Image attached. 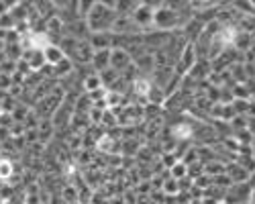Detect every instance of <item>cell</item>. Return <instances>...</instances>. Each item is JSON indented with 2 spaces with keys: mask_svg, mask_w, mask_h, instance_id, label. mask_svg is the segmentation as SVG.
Listing matches in <instances>:
<instances>
[{
  "mask_svg": "<svg viewBox=\"0 0 255 204\" xmlns=\"http://www.w3.org/2000/svg\"><path fill=\"white\" fill-rule=\"evenodd\" d=\"M82 84H84V90H86L88 94H94V92H98V90H104V86H102V80H100V76H98L96 72L88 74L86 78L82 80Z\"/></svg>",
  "mask_w": 255,
  "mask_h": 204,
  "instance_id": "obj_10",
  "label": "cell"
},
{
  "mask_svg": "<svg viewBox=\"0 0 255 204\" xmlns=\"http://www.w3.org/2000/svg\"><path fill=\"white\" fill-rule=\"evenodd\" d=\"M159 6H155V4H149V2H139V6L135 8V12L131 14V18L135 20V25L139 27V29H147V27H151L153 25V14H155V10H157Z\"/></svg>",
  "mask_w": 255,
  "mask_h": 204,
  "instance_id": "obj_4",
  "label": "cell"
},
{
  "mask_svg": "<svg viewBox=\"0 0 255 204\" xmlns=\"http://www.w3.org/2000/svg\"><path fill=\"white\" fill-rule=\"evenodd\" d=\"M117 16H119V12L115 8H111L106 2H94L92 10L86 16V25H88L90 33H111Z\"/></svg>",
  "mask_w": 255,
  "mask_h": 204,
  "instance_id": "obj_1",
  "label": "cell"
},
{
  "mask_svg": "<svg viewBox=\"0 0 255 204\" xmlns=\"http://www.w3.org/2000/svg\"><path fill=\"white\" fill-rule=\"evenodd\" d=\"M12 174V163L10 161H0V180H8Z\"/></svg>",
  "mask_w": 255,
  "mask_h": 204,
  "instance_id": "obj_13",
  "label": "cell"
},
{
  "mask_svg": "<svg viewBox=\"0 0 255 204\" xmlns=\"http://www.w3.org/2000/svg\"><path fill=\"white\" fill-rule=\"evenodd\" d=\"M102 122H104V125H111V127H115V125H119V118H115V112H111V110H104V114H102Z\"/></svg>",
  "mask_w": 255,
  "mask_h": 204,
  "instance_id": "obj_14",
  "label": "cell"
},
{
  "mask_svg": "<svg viewBox=\"0 0 255 204\" xmlns=\"http://www.w3.org/2000/svg\"><path fill=\"white\" fill-rule=\"evenodd\" d=\"M43 55H45V64L51 66V68H55L57 64H61V61L66 59V53H63L61 47L55 45V43H47L43 47Z\"/></svg>",
  "mask_w": 255,
  "mask_h": 204,
  "instance_id": "obj_7",
  "label": "cell"
},
{
  "mask_svg": "<svg viewBox=\"0 0 255 204\" xmlns=\"http://www.w3.org/2000/svg\"><path fill=\"white\" fill-rule=\"evenodd\" d=\"M251 196H253L251 184L249 182H239V184H233V186L227 188L223 204H249Z\"/></svg>",
  "mask_w": 255,
  "mask_h": 204,
  "instance_id": "obj_3",
  "label": "cell"
},
{
  "mask_svg": "<svg viewBox=\"0 0 255 204\" xmlns=\"http://www.w3.org/2000/svg\"><path fill=\"white\" fill-rule=\"evenodd\" d=\"M131 61H133V57L127 53L125 49L113 47V51H111V68L113 70H117L119 74H125V70L131 66Z\"/></svg>",
  "mask_w": 255,
  "mask_h": 204,
  "instance_id": "obj_5",
  "label": "cell"
},
{
  "mask_svg": "<svg viewBox=\"0 0 255 204\" xmlns=\"http://www.w3.org/2000/svg\"><path fill=\"white\" fill-rule=\"evenodd\" d=\"M153 25H155L159 31H165V33H169V31L176 29V27H184L182 16H180L174 8H169L167 4H161V6L155 10V14H153Z\"/></svg>",
  "mask_w": 255,
  "mask_h": 204,
  "instance_id": "obj_2",
  "label": "cell"
},
{
  "mask_svg": "<svg viewBox=\"0 0 255 204\" xmlns=\"http://www.w3.org/2000/svg\"><path fill=\"white\" fill-rule=\"evenodd\" d=\"M0 145H2V143H0Z\"/></svg>",
  "mask_w": 255,
  "mask_h": 204,
  "instance_id": "obj_16",
  "label": "cell"
},
{
  "mask_svg": "<svg viewBox=\"0 0 255 204\" xmlns=\"http://www.w3.org/2000/svg\"><path fill=\"white\" fill-rule=\"evenodd\" d=\"M225 174L233 180V184H239V182H249L251 178V172H247L241 163H229L225 168Z\"/></svg>",
  "mask_w": 255,
  "mask_h": 204,
  "instance_id": "obj_8",
  "label": "cell"
},
{
  "mask_svg": "<svg viewBox=\"0 0 255 204\" xmlns=\"http://www.w3.org/2000/svg\"><path fill=\"white\" fill-rule=\"evenodd\" d=\"M249 204H255V188H253V196H251V200H249Z\"/></svg>",
  "mask_w": 255,
  "mask_h": 204,
  "instance_id": "obj_15",
  "label": "cell"
},
{
  "mask_svg": "<svg viewBox=\"0 0 255 204\" xmlns=\"http://www.w3.org/2000/svg\"><path fill=\"white\" fill-rule=\"evenodd\" d=\"M111 51L113 49H104V51H94V57H92V68L96 70V74L104 72L111 68Z\"/></svg>",
  "mask_w": 255,
  "mask_h": 204,
  "instance_id": "obj_9",
  "label": "cell"
},
{
  "mask_svg": "<svg viewBox=\"0 0 255 204\" xmlns=\"http://www.w3.org/2000/svg\"><path fill=\"white\" fill-rule=\"evenodd\" d=\"M161 192H163L165 196H178V194H180V182L174 180V178H167V180L163 182Z\"/></svg>",
  "mask_w": 255,
  "mask_h": 204,
  "instance_id": "obj_11",
  "label": "cell"
},
{
  "mask_svg": "<svg viewBox=\"0 0 255 204\" xmlns=\"http://www.w3.org/2000/svg\"><path fill=\"white\" fill-rule=\"evenodd\" d=\"M186 176H188V166H186L184 161H178L176 166L169 170V178H174V180H182Z\"/></svg>",
  "mask_w": 255,
  "mask_h": 204,
  "instance_id": "obj_12",
  "label": "cell"
},
{
  "mask_svg": "<svg viewBox=\"0 0 255 204\" xmlns=\"http://www.w3.org/2000/svg\"><path fill=\"white\" fill-rule=\"evenodd\" d=\"M113 33H92L90 35V45L94 51H104V49H113Z\"/></svg>",
  "mask_w": 255,
  "mask_h": 204,
  "instance_id": "obj_6",
  "label": "cell"
}]
</instances>
